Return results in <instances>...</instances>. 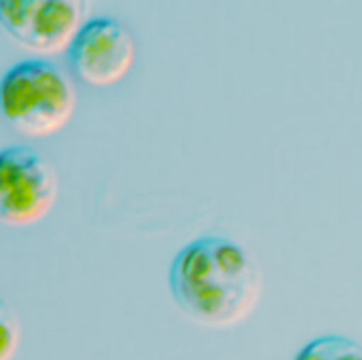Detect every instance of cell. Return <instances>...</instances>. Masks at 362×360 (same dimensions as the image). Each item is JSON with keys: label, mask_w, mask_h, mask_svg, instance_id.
<instances>
[{"label": "cell", "mask_w": 362, "mask_h": 360, "mask_svg": "<svg viewBox=\"0 0 362 360\" xmlns=\"http://www.w3.org/2000/svg\"><path fill=\"white\" fill-rule=\"evenodd\" d=\"M168 284L178 310L210 329L244 323L263 295L257 261L240 244L218 236H204L180 248Z\"/></svg>", "instance_id": "6da1fadb"}, {"label": "cell", "mask_w": 362, "mask_h": 360, "mask_svg": "<svg viewBox=\"0 0 362 360\" xmlns=\"http://www.w3.org/2000/svg\"><path fill=\"white\" fill-rule=\"evenodd\" d=\"M76 112V89L66 72L47 59H23L0 79V115L28 138L62 132Z\"/></svg>", "instance_id": "7a4b0ae2"}, {"label": "cell", "mask_w": 362, "mask_h": 360, "mask_svg": "<svg viewBox=\"0 0 362 360\" xmlns=\"http://www.w3.org/2000/svg\"><path fill=\"white\" fill-rule=\"evenodd\" d=\"M59 197V176L36 149L13 144L0 151V223L30 227L45 221Z\"/></svg>", "instance_id": "3957f363"}, {"label": "cell", "mask_w": 362, "mask_h": 360, "mask_svg": "<svg viewBox=\"0 0 362 360\" xmlns=\"http://www.w3.org/2000/svg\"><path fill=\"white\" fill-rule=\"evenodd\" d=\"M68 66L91 87H112L134 68L136 42L132 32L112 17L83 21L66 49Z\"/></svg>", "instance_id": "277c9868"}, {"label": "cell", "mask_w": 362, "mask_h": 360, "mask_svg": "<svg viewBox=\"0 0 362 360\" xmlns=\"http://www.w3.org/2000/svg\"><path fill=\"white\" fill-rule=\"evenodd\" d=\"M83 25V0H0V28L38 55L64 53Z\"/></svg>", "instance_id": "5b68a950"}, {"label": "cell", "mask_w": 362, "mask_h": 360, "mask_svg": "<svg viewBox=\"0 0 362 360\" xmlns=\"http://www.w3.org/2000/svg\"><path fill=\"white\" fill-rule=\"evenodd\" d=\"M295 360H362V350L354 339L325 335L310 342Z\"/></svg>", "instance_id": "8992f818"}, {"label": "cell", "mask_w": 362, "mask_h": 360, "mask_svg": "<svg viewBox=\"0 0 362 360\" xmlns=\"http://www.w3.org/2000/svg\"><path fill=\"white\" fill-rule=\"evenodd\" d=\"M21 342V327L13 308L0 299V360H13Z\"/></svg>", "instance_id": "52a82bcc"}]
</instances>
